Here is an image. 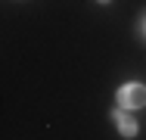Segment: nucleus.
<instances>
[{
	"instance_id": "obj_2",
	"label": "nucleus",
	"mask_w": 146,
	"mask_h": 140,
	"mask_svg": "<svg viewBox=\"0 0 146 140\" xmlns=\"http://www.w3.org/2000/svg\"><path fill=\"white\" fill-rule=\"evenodd\" d=\"M112 118H115V125H118V131H121V134H124V137H134V134H137V121H134V118H127V115H124V112H112Z\"/></svg>"
},
{
	"instance_id": "obj_1",
	"label": "nucleus",
	"mask_w": 146,
	"mask_h": 140,
	"mask_svg": "<svg viewBox=\"0 0 146 140\" xmlns=\"http://www.w3.org/2000/svg\"><path fill=\"white\" fill-rule=\"evenodd\" d=\"M143 103H146V87L143 84H124V87L118 90V106L137 109V106H143Z\"/></svg>"
},
{
	"instance_id": "obj_3",
	"label": "nucleus",
	"mask_w": 146,
	"mask_h": 140,
	"mask_svg": "<svg viewBox=\"0 0 146 140\" xmlns=\"http://www.w3.org/2000/svg\"><path fill=\"white\" fill-rule=\"evenodd\" d=\"M143 34H146V19H143Z\"/></svg>"
},
{
	"instance_id": "obj_4",
	"label": "nucleus",
	"mask_w": 146,
	"mask_h": 140,
	"mask_svg": "<svg viewBox=\"0 0 146 140\" xmlns=\"http://www.w3.org/2000/svg\"><path fill=\"white\" fill-rule=\"evenodd\" d=\"M100 3H109V0H100Z\"/></svg>"
}]
</instances>
